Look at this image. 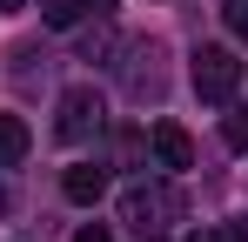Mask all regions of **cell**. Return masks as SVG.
<instances>
[{
	"instance_id": "1",
	"label": "cell",
	"mask_w": 248,
	"mask_h": 242,
	"mask_svg": "<svg viewBox=\"0 0 248 242\" xmlns=\"http://www.w3.org/2000/svg\"><path fill=\"white\" fill-rule=\"evenodd\" d=\"M121 222H127L141 242L174 236V222H181V195H174V182H141V189H127V195H121Z\"/></svg>"
},
{
	"instance_id": "2",
	"label": "cell",
	"mask_w": 248,
	"mask_h": 242,
	"mask_svg": "<svg viewBox=\"0 0 248 242\" xmlns=\"http://www.w3.org/2000/svg\"><path fill=\"white\" fill-rule=\"evenodd\" d=\"M235 87H242V61L228 47H195V94L221 108V101H235Z\"/></svg>"
},
{
	"instance_id": "3",
	"label": "cell",
	"mask_w": 248,
	"mask_h": 242,
	"mask_svg": "<svg viewBox=\"0 0 248 242\" xmlns=\"http://www.w3.org/2000/svg\"><path fill=\"white\" fill-rule=\"evenodd\" d=\"M101 115H108V108H101L94 87H67V94H61V121H54V135H61L67 148H81L87 135L101 128Z\"/></svg>"
},
{
	"instance_id": "4",
	"label": "cell",
	"mask_w": 248,
	"mask_h": 242,
	"mask_svg": "<svg viewBox=\"0 0 248 242\" xmlns=\"http://www.w3.org/2000/svg\"><path fill=\"white\" fill-rule=\"evenodd\" d=\"M155 168H168V175L195 168V141H188L181 121H155Z\"/></svg>"
},
{
	"instance_id": "5",
	"label": "cell",
	"mask_w": 248,
	"mask_h": 242,
	"mask_svg": "<svg viewBox=\"0 0 248 242\" xmlns=\"http://www.w3.org/2000/svg\"><path fill=\"white\" fill-rule=\"evenodd\" d=\"M61 195L81 202V208H87V202H101V195H108V168H101V161H74V168L61 175Z\"/></svg>"
},
{
	"instance_id": "6",
	"label": "cell",
	"mask_w": 248,
	"mask_h": 242,
	"mask_svg": "<svg viewBox=\"0 0 248 242\" xmlns=\"http://www.w3.org/2000/svg\"><path fill=\"white\" fill-rule=\"evenodd\" d=\"M108 7H114V0H47L41 20H47V27H81V20H101Z\"/></svg>"
},
{
	"instance_id": "7",
	"label": "cell",
	"mask_w": 248,
	"mask_h": 242,
	"mask_svg": "<svg viewBox=\"0 0 248 242\" xmlns=\"http://www.w3.org/2000/svg\"><path fill=\"white\" fill-rule=\"evenodd\" d=\"M34 148V135H27V121L20 115H0V168H14V161Z\"/></svg>"
},
{
	"instance_id": "8",
	"label": "cell",
	"mask_w": 248,
	"mask_h": 242,
	"mask_svg": "<svg viewBox=\"0 0 248 242\" xmlns=\"http://www.w3.org/2000/svg\"><path fill=\"white\" fill-rule=\"evenodd\" d=\"M221 141H228L235 155H248V108H235V115L221 121Z\"/></svg>"
},
{
	"instance_id": "9",
	"label": "cell",
	"mask_w": 248,
	"mask_h": 242,
	"mask_svg": "<svg viewBox=\"0 0 248 242\" xmlns=\"http://www.w3.org/2000/svg\"><path fill=\"white\" fill-rule=\"evenodd\" d=\"M221 14H228V27L248 40V0H221Z\"/></svg>"
},
{
	"instance_id": "10",
	"label": "cell",
	"mask_w": 248,
	"mask_h": 242,
	"mask_svg": "<svg viewBox=\"0 0 248 242\" xmlns=\"http://www.w3.org/2000/svg\"><path fill=\"white\" fill-rule=\"evenodd\" d=\"M221 242H248V215H242V222H228V229H221Z\"/></svg>"
},
{
	"instance_id": "11",
	"label": "cell",
	"mask_w": 248,
	"mask_h": 242,
	"mask_svg": "<svg viewBox=\"0 0 248 242\" xmlns=\"http://www.w3.org/2000/svg\"><path fill=\"white\" fill-rule=\"evenodd\" d=\"M81 242H114V236H108V229H81Z\"/></svg>"
},
{
	"instance_id": "12",
	"label": "cell",
	"mask_w": 248,
	"mask_h": 242,
	"mask_svg": "<svg viewBox=\"0 0 248 242\" xmlns=\"http://www.w3.org/2000/svg\"><path fill=\"white\" fill-rule=\"evenodd\" d=\"M181 242H221V236H181Z\"/></svg>"
},
{
	"instance_id": "13",
	"label": "cell",
	"mask_w": 248,
	"mask_h": 242,
	"mask_svg": "<svg viewBox=\"0 0 248 242\" xmlns=\"http://www.w3.org/2000/svg\"><path fill=\"white\" fill-rule=\"evenodd\" d=\"M14 7H20V0H0V14H14Z\"/></svg>"
},
{
	"instance_id": "14",
	"label": "cell",
	"mask_w": 248,
	"mask_h": 242,
	"mask_svg": "<svg viewBox=\"0 0 248 242\" xmlns=\"http://www.w3.org/2000/svg\"><path fill=\"white\" fill-rule=\"evenodd\" d=\"M0 215H7V189H0Z\"/></svg>"
}]
</instances>
